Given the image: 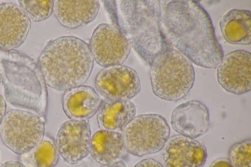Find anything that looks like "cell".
I'll use <instances>...</instances> for the list:
<instances>
[{
  "label": "cell",
  "mask_w": 251,
  "mask_h": 167,
  "mask_svg": "<svg viewBox=\"0 0 251 167\" xmlns=\"http://www.w3.org/2000/svg\"><path fill=\"white\" fill-rule=\"evenodd\" d=\"M159 1L160 27L166 40L195 65L216 68L224 52L210 17L199 1Z\"/></svg>",
  "instance_id": "obj_1"
},
{
  "label": "cell",
  "mask_w": 251,
  "mask_h": 167,
  "mask_svg": "<svg viewBox=\"0 0 251 167\" xmlns=\"http://www.w3.org/2000/svg\"><path fill=\"white\" fill-rule=\"evenodd\" d=\"M112 24L125 36L131 47L148 65L163 51L173 48L160 27L158 0H104Z\"/></svg>",
  "instance_id": "obj_2"
},
{
  "label": "cell",
  "mask_w": 251,
  "mask_h": 167,
  "mask_svg": "<svg viewBox=\"0 0 251 167\" xmlns=\"http://www.w3.org/2000/svg\"><path fill=\"white\" fill-rule=\"evenodd\" d=\"M94 60L86 42L75 36H63L48 43L40 54L37 65L46 85L65 91L88 80Z\"/></svg>",
  "instance_id": "obj_3"
},
{
  "label": "cell",
  "mask_w": 251,
  "mask_h": 167,
  "mask_svg": "<svg viewBox=\"0 0 251 167\" xmlns=\"http://www.w3.org/2000/svg\"><path fill=\"white\" fill-rule=\"evenodd\" d=\"M0 77L10 104L31 110L40 117L46 115V84L32 59L14 50H0Z\"/></svg>",
  "instance_id": "obj_4"
},
{
  "label": "cell",
  "mask_w": 251,
  "mask_h": 167,
  "mask_svg": "<svg viewBox=\"0 0 251 167\" xmlns=\"http://www.w3.org/2000/svg\"><path fill=\"white\" fill-rule=\"evenodd\" d=\"M150 67L151 90L160 99L176 101L186 96L193 86L195 71L192 64L174 48L156 55Z\"/></svg>",
  "instance_id": "obj_5"
},
{
  "label": "cell",
  "mask_w": 251,
  "mask_h": 167,
  "mask_svg": "<svg viewBox=\"0 0 251 167\" xmlns=\"http://www.w3.org/2000/svg\"><path fill=\"white\" fill-rule=\"evenodd\" d=\"M166 119L158 114H141L134 117L123 128L122 136L126 150L138 157L160 151L170 136Z\"/></svg>",
  "instance_id": "obj_6"
},
{
  "label": "cell",
  "mask_w": 251,
  "mask_h": 167,
  "mask_svg": "<svg viewBox=\"0 0 251 167\" xmlns=\"http://www.w3.org/2000/svg\"><path fill=\"white\" fill-rule=\"evenodd\" d=\"M45 123L39 116L18 109L6 112L0 124V137L11 151L21 155L43 140Z\"/></svg>",
  "instance_id": "obj_7"
},
{
  "label": "cell",
  "mask_w": 251,
  "mask_h": 167,
  "mask_svg": "<svg viewBox=\"0 0 251 167\" xmlns=\"http://www.w3.org/2000/svg\"><path fill=\"white\" fill-rule=\"evenodd\" d=\"M89 48L94 60L103 67L122 65L131 46L123 33L112 24L101 23L91 35Z\"/></svg>",
  "instance_id": "obj_8"
},
{
  "label": "cell",
  "mask_w": 251,
  "mask_h": 167,
  "mask_svg": "<svg viewBox=\"0 0 251 167\" xmlns=\"http://www.w3.org/2000/svg\"><path fill=\"white\" fill-rule=\"evenodd\" d=\"M95 84L100 95L109 100H130L141 90L136 71L122 65L102 69L95 78Z\"/></svg>",
  "instance_id": "obj_9"
},
{
  "label": "cell",
  "mask_w": 251,
  "mask_h": 167,
  "mask_svg": "<svg viewBox=\"0 0 251 167\" xmlns=\"http://www.w3.org/2000/svg\"><path fill=\"white\" fill-rule=\"evenodd\" d=\"M91 138V129L87 120L69 119L60 126L55 143L64 161L75 165L89 153Z\"/></svg>",
  "instance_id": "obj_10"
},
{
  "label": "cell",
  "mask_w": 251,
  "mask_h": 167,
  "mask_svg": "<svg viewBox=\"0 0 251 167\" xmlns=\"http://www.w3.org/2000/svg\"><path fill=\"white\" fill-rule=\"evenodd\" d=\"M251 54L243 49L229 52L223 57L217 71V80L226 92L236 95L251 89Z\"/></svg>",
  "instance_id": "obj_11"
},
{
  "label": "cell",
  "mask_w": 251,
  "mask_h": 167,
  "mask_svg": "<svg viewBox=\"0 0 251 167\" xmlns=\"http://www.w3.org/2000/svg\"><path fill=\"white\" fill-rule=\"evenodd\" d=\"M207 157L202 144L181 135L168 139L162 153L164 167H203Z\"/></svg>",
  "instance_id": "obj_12"
},
{
  "label": "cell",
  "mask_w": 251,
  "mask_h": 167,
  "mask_svg": "<svg viewBox=\"0 0 251 167\" xmlns=\"http://www.w3.org/2000/svg\"><path fill=\"white\" fill-rule=\"evenodd\" d=\"M171 124L174 130L181 135L191 139L197 138L209 130V110L199 100L186 101L178 105L173 111Z\"/></svg>",
  "instance_id": "obj_13"
},
{
  "label": "cell",
  "mask_w": 251,
  "mask_h": 167,
  "mask_svg": "<svg viewBox=\"0 0 251 167\" xmlns=\"http://www.w3.org/2000/svg\"><path fill=\"white\" fill-rule=\"evenodd\" d=\"M31 21L19 5L0 4V50L10 51L20 47L26 40Z\"/></svg>",
  "instance_id": "obj_14"
},
{
  "label": "cell",
  "mask_w": 251,
  "mask_h": 167,
  "mask_svg": "<svg viewBox=\"0 0 251 167\" xmlns=\"http://www.w3.org/2000/svg\"><path fill=\"white\" fill-rule=\"evenodd\" d=\"M100 9L97 0H55L53 13L63 26L75 29L92 22Z\"/></svg>",
  "instance_id": "obj_15"
},
{
  "label": "cell",
  "mask_w": 251,
  "mask_h": 167,
  "mask_svg": "<svg viewBox=\"0 0 251 167\" xmlns=\"http://www.w3.org/2000/svg\"><path fill=\"white\" fill-rule=\"evenodd\" d=\"M100 103L95 90L87 85L65 91L62 98L63 111L70 119L88 120L96 114Z\"/></svg>",
  "instance_id": "obj_16"
},
{
  "label": "cell",
  "mask_w": 251,
  "mask_h": 167,
  "mask_svg": "<svg viewBox=\"0 0 251 167\" xmlns=\"http://www.w3.org/2000/svg\"><path fill=\"white\" fill-rule=\"evenodd\" d=\"M125 151L120 132L100 129L91 138L89 154L92 159L101 166H108L121 161Z\"/></svg>",
  "instance_id": "obj_17"
},
{
  "label": "cell",
  "mask_w": 251,
  "mask_h": 167,
  "mask_svg": "<svg viewBox=\"0 0 251 167\" xmlns=\"http://www.w3.org/2000/svg\"><path fill=\"white\" fill-rule=\"evenodd\" d=\"M97 114V121L101 130L122 131L135 116L136 108L130 100H102Z\"/></svg>",
  "instance_id": "obj_18"
},
{
  "label": "cell",
  "mask_w": 251,
  "mask_h": 167,
  "mask_svg": "<svg viewBox=\"0 0 251 167\" xmlns=\"http://www.w3.org/2000/svg\"><path fill=\"white\" fill-rule=\"evenodd\" d=\"M251 12L233 9L221 18L219 25L225 39L229 44L249 45L251 43Z\"/></svg>",
  "instance_id": "obj_19"
},
{
  "label": "cell",
  "mask_w": 251,
  "mask_h": 167,
  "mask_svg": "<svg viewBox=\"0 0 251 167\" xmlns=\"http://www.w3.org/2000/svg\"><path fill=\"white\" fill-rule=\"evenodd\" d=\"M58 159L55 142L48 137H44L38 145L19 157L25 167H54Z\"/></svg>",
  "instance_id": "obj_20"
},
{
  "label": "cell",
  "mask_w": 251,
  "mask_h": 167,
  "mask_svg": "<svg viewBox=\"0 0 251 167\" xmlns=\"http://www.w3.org/2000/svg\"><path fill=\"white\" fill-rule=\"evenodd\" d=\"M18 2L26 16L34 22L44 21L53 12L52 0H20Z\"/></svg>",
  "instance_id": "obj_21"
},
{
  "label": "cell",
  "mask_w": 251,
  "mask_h": 167,
  "mask_svg": "<svg viewBox=\"0 0 251 167\" xmlns=\"http://www.w3.org/2000/svg\"><path fill=\"white\" fill-rule=\"evenodd\" d=\"M251 140L247 139L232 145L228 161L232 167H251Z\"/></svg>",
  "instance_id": "obj_22"
},
{
  "label": "cell",
  "mask_w": 251,
  "mask_h": 167,
  "mask_svg": "<svg viewBox=\"0 0 251 167\" xmlns=\"http://www.w3.org/2000/svg\"><path fill=\"white\" fill-rule=\"evenodd\" d=\"M133 167H164V166L155 159L147 158L141 160Z\"/></svg>",
  "instance_id": "obj_23"
},
{
  "label": "cell",
  "mask_w": 251,
  "mask_h": 167,
  "mask_svg": "<svg viewBox=\"0 0 251 167\" xmlns=\"http://www.w3.org/2000/svg\"><path fill=\"white\" fill-rule=\"evenodd\" d=\"M209 167H232L228 160L219 159L214 161Z\"/></svg>",
  "instance_id": "obj_24"
},
{
  "label": "cell",
  "mask_w": 251,
  "mask_h": 167,
  "mask_svg": "<svg viewBox=\"0 0 251 167\" xmlns=\"http://www.w3.org/2000/svg\"><path fill=\"white\" fill-rule=\"evenodd\" d=\"M6 104L5 100L0 94V124L5 114Z\"/></svg>",
  "instance_id": "obj_25"
},
{
  "label": "cell",
  "mask_w": 251,
  "mask_h": 167,
  "mask_svg": "<svg viewBox=\"0 0 251 167\" xmlns=\"http://www.w3.org/2000/svg\"><path fill=\"white\" fill-rule=\"evenodd\" d=\"M0 167H25L20 162L9 161L2 164Z\"/></svg>",
  "instance_id": "obj_26"
},
{
  "label": "cell",
  "mask_w": 251,
  "mask_h": 167,
  "mask_svg": "<svg viewBox=\"0 0 251 167\" xmlns=\"http://www.w3.org/2000/svg\"><path fill=\"white\" fill-rule=\"evenodd\" d=\"M105 167H127L126 164L121 162L120 161L119 162H117L116 163H115L114 164L106 166Z\"/></svg>",
  "instance_id": "obj_27"
},
{
  "label": "cell",
  "mask_w": 251,
  "mask_h": 167,
  "mask_svg": "<svg viewBox=\"0 0 251 167\" xmlns=\"http://www.w3.org/2000/svg\"></svg>",
  "instance_id": "obj_28"
}]
</instances>
